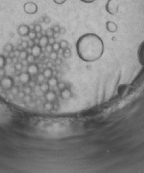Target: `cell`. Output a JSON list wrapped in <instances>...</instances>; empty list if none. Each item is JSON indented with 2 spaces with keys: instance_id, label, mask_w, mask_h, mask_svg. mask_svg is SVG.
Instances as JSON below:
<instances>
[{
  "instance_id": "1",
  "label": "cell",
  "mask_w": 144,
  "mask_h": 173,
  "mask_svg": "<svg viewBox=\"0 0 144 173\" xmlns=\"http://www.w3.org/2000/svg\"><path fill=\"white\" fill-rule=\"evenodd\" d=\"M77 54L84 62H95L104 53V43L98 35L86 33L79 37L75 43Z\"/></svg>"
},
{
  "instance_id": "2",
  "label": "cell",
  "mask_w": 144,
  "mask_h": 173,
  "mask_svg": "<svg viewBox=\"0 0 144 173\" xmlns=\"http://www.w3.org/2000/svg\"><path fill=\"white\" fill-rule=\"evenodd\" d=\"M106 10L110 14H116L119 10L118 0H109L106 4Z\"/></svg>"
},
{
  "instance_id": "3",
  "label": "cell",
  "mask_w": 144,
  "mask_h": 173,
  "mask_svg": "<svg viewBox=\"0 0 144 173\" xmlns=\"http://www.w3.org/2000/svg\"><path fill=\"white\" fill-rule=\"evenodd\" d=\"M132 91V87L128 84H122L118 87V93L122 98L126 96Z\"/></svg>"
},
{
  "instance_id": "4",
  "label": "cell",
  "mask_w": 144,
  "mask_h": 173,
  "mask_svg": "<svg viewBox=\"0 0 144 173\" xmlns=\"http://www.w3.org/2000/svg\"><path fill=\"white\" fill-rule=\"evenodd\" d=\"M24 10L27 14H34L37 12L38 7L35 3L28 2L24 5Z\"/></svg>"
},
{
  "instance_id": "5",
  "label": "cell",
  "mask_w": 144,
  "mask_h": 173,
  "mask_svg": "<svg viewBox=\"0 0 144 173\" xmlns=\"http://www.w3.org/2000/svg\"><path fill=\"white\" fill-rule=\"evenodd\" d=\"M39 44H38V46H39L41 47V52L43 50H44V48H46L47 45L48 44V37H47V36H43L41 37L40 39H39Z\"/></svg>"
},
{
  "instance_id": "6",
  "label": "cell",
  "mask_w": 144,
  "mask_h": 173,
  "mask_svg": "<svg viewBox=\"0 0 144 173\" xmlns=\"http://www.w3.org/2000/svg\"><path fill=\"white\" fill-rule=\"evenodd\" d=\"M106 27H107V30L110 32H115L118 30V26L116 25V23L113 22V21H108L106 24Z\"/></svg>"
},
{
  "instance_id": "7",
  "label": "cell",
  "mask_w": 144,
  "mask_h": 173,
  "mask_svg": "<svg viewBox=\"0 0 144 173\" xmlns=\"http://www.w3.org/2000/svg\"><path fill=\"white\" fill-rule=\"evenodd\" d=\"M59 57H58V54L56 52H54L53 51L52 52H51V53L50 54V56H49V59H50V60H52V61H56V60L57 59H58Z\"/></svg>"
},
{
  "instance_id": "8",
  "label": "cell",
  "mask_w": 144,
  "mask_h": 173,
  "mask_svg": "<svg viewBox=\"0 0 144 173\" xmlns=\"http://www.w3.org/2000/svg\"><path fill=\"white\" fill-rule=\"evenodd\" d=\"M52 48H53V50L54 52H56L58 53V51L60 49V43H58V42H56L54 44L52 45Z\"/></svg>"
},
{
  "instance_id": "9",
  "label": "cell",
  "mask_w": 144,
  "mask_h": 173,
  "mask_svg": "<svg viewBox=\"0 0 144 173\" xmlns=\"http://www.w3.org/2000/svg\"><path fill=\"white\" fill-rule=\"evenodd\" d=\"M54 34V31L53 28H48V30H46V36L48 37H53Z\"/></svg>"
},
{
  "instance_id": "10",
  "label": "cell",
  "mask_w": 144,
  "mask_h": 173,
  "mask_svg": "<svg viewBox=\"0 0 144 173\" xmlns=\"http://www.w3.org/2000/svg\"><path fill=\"white\" fill-rule=\"evenodd\" d=\"M56 42V39L54 37H48V44H50L52 46V45L54 44Z\"/></svg>"
},
{
  "instance_id": "11",
  "label": "cell",
  "mask_w": 144,
  "mask_h": 173,
  "mask_svg": "<svg viewBox=\"0 0 144 173\" xmlns=\"http://www.w3.org/2000/svg\"><path fill=\"white\" fill-rule=\"evenodd\" d=\"M54 1L56 3V4L61 5L62 3H64L66 1V0H54Z\"/></svg>"
},
{
  "instance_id": "12",
  "label": "cell",
  "mask_w": 144,
  "mask_h": 173,
  "mask_svg": "<svg viewBox=\"0 0 144 173\" xmlns=\"http://www.w3.org/2000/svg\"><path fill=\"white\" fill-rule=\"evenodd\" d=\"M53 30H54V32H60V26H54L53 27Z\"/></svg>"
},
{
  "instance_id": "13",
  "label": "cell",
  "mask_w": 144,
  "mask_h": 173,
  "mask_svg": "<svg viewBox=\"0 0 144 173\" xmlns=\"http://www.w3.org/2000/svg\"><path fill=\"white\" fill-rule=\"evenodd\" d=\"M62 59H60V58H58V59H57L55 61V63L57 65H60L61 64H62Z\"/></svg>"
},
{
  "instance_id": "14",
  "label": "cell",
  "mask_w": 144,
  "mask_h": 173,
  "mask_svg": "<svg viewBox=\"0 0 144 173\" xmlns=\"http://www.w3.org/2000/svg\"><path fill=\"white\" fill-rule=\"evenodd\" d=\"M43 22L47 23V24H48V23H50V18L48 17H45L44 18H43Z\"/></svg>"
},
{
  "instance_id": "15",
  "label": "cell",
  "mask_w": 144,
  "mask_h": 173,
  "mask_svg": "<svg viewBox=\"0 0 144 173\" xmlns=\"http://www.w3.org/2000/svg\"><path fill=\"white\" fill-rule=\"evenodd\" d=\"M80 1H82V2H84V3H92V2H94L95 1H96V0H80Z\"/></svg>"
},
{
  "instance_id": "16",
  "label": "cell",
  "mask_w": 144,
  "mask_h": 173,
  "mask_svg": "<svg viewBox=\"0 0 144 173\" xmlns=\"http://www.w3.org/2000/svg\"><path fill=\"white\" fill-rule=\"evenodd\" d=\"M60 32H54V36L53 37L55 38L56 39H58V38H59V36H60Z\"/></svg>"
},
{
  "instance_id": "17",
  "label": "cell",
  "mask_w": 144,
  "mask_h": 173,
  "mask_svg": "<svg viewBox=\"0 0 144 173\" xmlns=\"http://www.w3.org/2000/svg\"><path fill=\"white\" fill-rule=\"evenodd\" d=\"M66 32V30L65 28H60V33L62 34V35H63V34H65Z\"/></svg>"
}]
</instances>
